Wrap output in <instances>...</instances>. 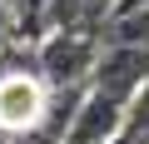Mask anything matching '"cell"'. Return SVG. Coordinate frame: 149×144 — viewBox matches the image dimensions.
<instances>
[{"label": "cell", "instance_id": "obj_6", "mask_svg": "<svg viewBox=\"0 0 149 144\" xmlns=\"http://www.w3.org/2000/svg\"><path fill=\"white\" fill-rule=\"evenodd\" d=\"M5 144H65V139H55L50 129H25V134H5Z\"/></svg>", "mask_w": 149, "mask_h": 144}, {"label": "cell", "instance_id": "obj_10", "mask_svg": "<svg viewBox=\"0 0 149 144\" xmlns=\"http://www.w3.org/2000/svg\"><path fill=\"white\" fill-rule=\"evenodd\" d=\"M0 144H5V139H0Z\"/></svg>", "mask_w": 149, "mask_h": 144}, {"label": "cell", "instance_id": "obj_7", "mask_svg": "<svg viewBox=\"0 0 149 144\" xmlns=\"http://www.w3.org/2000/svg\"><path fill=\"white\" fill-rule=\"evenodd\" d=\"M5 45H20V40H15V20L5 10V0H0V50H5Z\"/></svg>", "mask_w": 149, "mask_h": 144}, {"label": "cell", "instance_id": "obj_2", "mask_svg": "<svg viewBox=\"0 0 149 144\" xmlns=\"http://www.w3.org/2000/svg\"><path fill=\"white\" fill-rule=\"evenodd\" d=\"M95 90L134 104L149 85V45H124V40H104L100 50V65H95Z\"/></svg>", "mask_w": 149, "mask_h": 144}, {"label": "cell", "instance_id": "obj_3", "mask_svg": "<svg viewBox=\"0 0 149 144\" xmlns=\"http://www.w3.org/2000/svg\"><path fill=\"white\" fill-rule=\"evenodd\" d=\"M119 134H129V104L90 85L85 99H80V114H74V124L65 134V144H104V139H119Z\"/></svg>", "mask_w": 149, "mask_h": 144}, {"label": "cell", "instance_id": "obj_1", "mask_svg": "<svg viewBox=\"0 0 149 144\" xmlns=\"http://www.w3.org/2000/svg\"><path fill=\"white\" fill-rule=\"evenodd\" d=\"M104 35L95 30H50L35 40V60H40V75L65 90V85H90L95 80V65H100Z\"/></svg>", "mask_w": 149, "mask_h": 144}, {"label": "cell", "instance_id": "obj_4", "mask_svg": "<svg viewBox=\"0 0 149 144\" xmlns=\"http://www.w3.org/2000/svg\"><path fill=\"white\" fill-rule=\"evenodd\" d=\"M104 40H124V45H149V0H114Z\"/></svg>", "mask_w": 149, "mask_h": 144}, {"label": "cell", "instance_id": "obj_9", "mask_svg": "<svg viewBox=\"0 0 149 144\" xmlns=\"http://www.w3.org/2000/svg\"><path fill=\"white\" fill-rule=\"evenodd\" d=\"M0 139H5V129H0Z\"/></svg>", "mask_w": 149, "mask_h": 144}, {"label": "cell", "instance_id": "obj_8", "mask_svg": "<svg viewBox=\"0 0 149 144\" xmlns=\"http://www.w3.org/2000/svg\"><path fill=\"white\" fill-rule=\"evenodd\" d=\"M104 144H139L134 134H119V139H104Z\"/></svg>", "mask_w": 149, "mask_h": 144}, {"label": "cell", "instance_id": "obj_5", "mask_svg": "<svg viewBox=\"0 0 149 144\" xmlns=\"http://www.w3.org/2000/svg\"><path fill=\"white\" fill-rule=\"evenodd\" d=\"M129 134H134L139 144H149V85H144V95L129 104Z\"/></svg>", "mask_w": 149, "mask_h": 144}]
</instances>
